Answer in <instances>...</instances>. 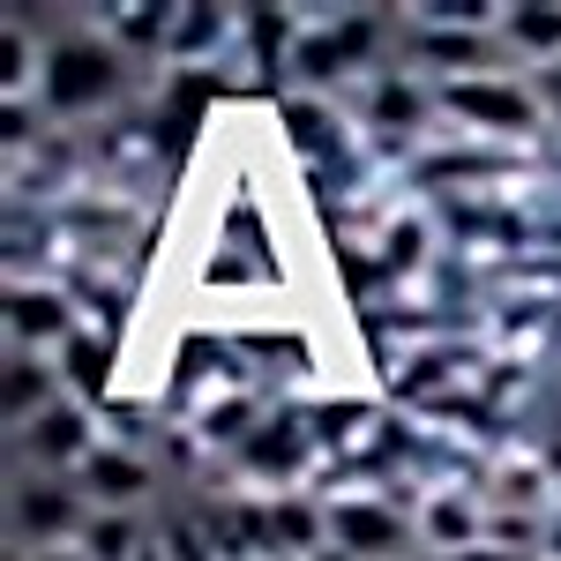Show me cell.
Listing matches in <instances>:
<instances>
[{
    "label": "cell",
    "instance_id": "cell-17",
    "mask_svg": "<svg viewBox=\"0 0 561 561\" xmlns=\"http://www.w3.org/2000/svg\"><path fill=\"white\" fill-rule=\"evenodd\" d=\"M285 121H293V142H300V150H337V113H322V105H293Z\"/></svg>",
    "mask_w": 561,
    "mask_h": 561
},
{
    "label": "cell",
    "instance_id": "cell-21",
    "mask_svg": "<svg viewBox=\"0 0 561 561\" xmlns=\"http://www.w3.org/2000/svg\"><path fill=\"white\" fill-rule=\"evenodd\" d=\"M449 561H510V554H479V547H472V554H449Z\"/></svg>",
    "mask_w": 561,
    "mask_h": 561
},
{
    "label": "cell",
    "instance_id": "cell-14",
    "mask_svg": "<svg viewBox=\"0 0 561 561\" xmlns=\"http://www.w3.org/2000/svg\"><path fill=\"white\" fill-rule=\"evenodd\" d=\"M225 38V15L217 8H173V23H165V45L173 53H210Z\"/></svg>",
    "mask_w": 561,
    "mask_h": 561
},
{
    "label": "cell",
    "instance_id": "cell-25",
    "mask_svg": "<svg viewBox=\"0 0 561 561\" xmlns=\"http://www.w3.org/2000/svg\"><path fill=\"white\" fill-rule=\"evenodd\" d=\"M554 98H561V76H554Z\"/></svg>",
    "mask_w": 561,
    "mask_h": 561
},
{
    "label": "cell",
    "instance_id": "cell-19",
    "mask_svg": "<svg viewBox=\"0 0 561 561\" xmlns=\"http://www.w3.org/2000/svg\"><path fill=\"white\" fill-rule=\"evenodd\" d=\"M248 457H255V465H293V457H300V434H293V427L262 434V442H255V449H248Z\"/></svg>",
    "mask_w": 561,
    "mask_h": 561
},
{
    "label": "cell",
    "instance_id": "cell-6",
    "mask_svg": "<svg viewBox=\"0 0 561 561\" xmlns=\"http://www.w3.org/2000/svg\"><path fill=\"white\" fill-rule=\"evenodd\" d=\"M0 412H8L15 427L53 412V367H45L38 352H15V359H8V375H0Z\"/></svg>",
    "mask_w": 561,
    "mask_h": 561
},
{
    "label": "cell",
    "instance_id": "cell-8",
    "mask_svg": "<svg viewBox=\"0 0 561 561\" xmlns=\"http://www.w3.org/2000/svg\"><path fill=\"white\" fill-rule=\"evenodd\" d=\"M83 486H90V502H105V517H121L135 494L150 486V472L135 465L128 449H98V457L83 465Z\"/></svg>",
    "mask_w": 561,
    "mask_h": 561
},
{
    "label": "cell",
    "instance_id": "cell-20",
    "mask_svg": "<svg viewBox=\"0 0 561 561\" xmlns=\"http://www.w3.org/2000/svg\"><path fill=\"white\" fill-rule=\"evenodd\" d=\"M0 60H8V68H0V83L15 90V83H23V31H15V23L0 31Z\"/></svg>",
    "mask_w": 561,
    "mask_h": 561
},
{
    "label": "cell",
    "instance_id": "cell-2",
    "mask_svg": "<svg viewBox=\"0 0 561 561\" xmlns=\"http://www.w3.org/2000/svg\"><path fill=\"white\" fill-rule=\"evenodd\" d=\"M442 105L457 113V121H472V128H539V98L517 83H494V76H457V83H442Z\"/></svg>",
    "mask_w": 561,
    "mask_h": 561
},
{
    "label": "cell",
    "instance_id": "cell-16",
    "mask_svg": "<svg viewBox=\"0 0 561 561\" xmlns=\"http://www.w3.org/2000/svg\"><path fill=\"white\" fill-rule=\"evenodd\" d=\"M420 53H427V60H449V68H479L486 38H479V31H420Z\"/></svg>",
    "mask_w": 561,
    "mask_h": 561
},
{
    "label": "cell",
    "instance_id": "cell-24",
    "mask_svg": "<svg viewBox=\"0 0 561 561\" xmlns=\"http://www.w3.org/2000/svg\"><path fill=\"white\" fill-rule=\"evenodd\" d=\"M53 561H90V554H53Z\"/></svg>",
    "mask_w": 561,
    "mask_h": 561
},
{
    "label": "cell",
    "instance_id": "cell-12",
    "mask_svg": "<svg viewBox=\"0 0 561 561\" xmlns=\"http://www.w3.org/2000/svg\"><path fill=\"white\" fill-rule=\"evenodd\" d=\"M502 31H510V45H524V53H561V8H547V0L510 8Z\"/></svg>",
    "mask_w": 561,
    "mask_h": 561
},
{
    "label": "cell",
    "instance_id": "cell-7",
    "mask_svg": "<svg viewBox=\"0 0 561 561\" xmlns=\"http://www.w3.org/2000/svg\"><path fill=\"white\" fill-rule=\"evenodd\" d=\"M31 449H38L45 465H90L98 449H90V420H83V404H53L45 420H31Z\"/></svg>",
    "mask_w": 561,
    "mask_h": 561
},
{
    "label": "cell",
    "instance_id": "cell-15",
    "mask_svg": "<svg viewBox=\"0 0 561 561\" xmlns=\"http://www.w3.org/2000/svg\"><path fill=\"white\" fill-rule=\"evenodd\" d=\"M83 554H90V561H135V554H142V539H135L128 517H90Z\"/></svg>",
    "mask_w": 561,
    "mask_h": 561
},
{
    "label": "cell",
    "instance_id": "cell-3",
    "mask_svg": "<svg viewBox=\"0 0 561 561\" xmlns=\"http://www.w3.org/2000/svg\"><path fill=\"white\" fill-rule=\"evenodd\" d=\"M367 45H375V23H367V15H345V23H330V31H300V38H293V68H300L307 83H337L345 68L367 60Z\"/></svg>",
    "mask_w": 561,
    "mask_h": 561
},
{
    "label": "cell",
    "instance_id": "cell-23",
    "mask_svg": "<svg viewBox=\"0 0 561 561\" xmlns=\"http://www.w3.org/2000/svg\"><path fill=\"white\" fill-rule=\"evenodd\" d=\"M547 554H554V561H561V524H554V531H547Z\"/></svg>",
    "mask_w": 561,
    "mask_h": 561
},
{
    "label": "cell",
    "instance_id": "cell-11",
    "mask_svg": "<svg viewBox=\"0 0 561 561\" xmlns=\"http://www.w3.org/2000/svg\"><path fill=\"white\" fill-rule=\"evenodd\" d=\"M262 524H270V554H300V547H314L330 531V517H314L307 502H270Z\"/></svg>",
    "mask_w": 561,
    "mask_h": 561
},
{
    "label": "cell",
    "instance_id": "cell-13",
    "mask_svg": "<svg viewBox=\"0 0 561 561\" xmlns=\"http://www.w3.org/2000/svg\"><path fill=\"white\" fill-rule=\"evenodd\" d=\"M427 539H434V547H449V554H472V547H479L472 502H427Z\"/></svg>",
    "mask_w": 561,
    "mask_h": 561
},
{
    "label": "cell",
    "instance_id": "cell-1",
    "mask_svg": "<svg viewBox=\"0 0 561 561\" xmlns=\"http://www.w3.org/2000/svg\"><path fill=\"white\" fill-rule=\"evenodd\" d=\"M113 83H121V68L98 38H60L45 53V98L60 113H90L98 98H113Z\"/></svg>",
    "mask_w": 561,
    "mask_h": 561
},
{
    "label": "cell",
    "instance_id": "cell-4",
    "mask_svg": "<svg viewBox=\"0 0 561 561\" xmlns=\"http://www.w3.org/2000/svg\"><path fill=\"white\" fill-rule=\"evenodd\" d=\"M330 531H337V547L359 561H382L404 547V524L389 517L382 502H330Z\"/></svg>",
    "mask_w": 561,
    "mask_h": 561
},
{
    "label": "cell",
    "instance_id": "cell-22",
    "mask_svg": "<svg viewBox=\"0 0 561 561\" xmlns=\"http://www.w3.org/2000/svg\"><path fill=\"white\" fill-rule=\"evenodd\" d=\"M135 561H173V554H165V547H142V554H135Z\"/></svg>",
    "mask_w": 561,
    "mask_h": 561
},
{
    "label": "cell",
    "instance_id": "cell-5",
    "mask_svg": "<svg viewBox=\"0 0 561 561\" xmlns=\"http://www.w3.org/2000/svg\"><path fill=\"white\" fill-rule=\"evenodd\" d=\"M8 337L15 345H68L76 337V322H68V307H60V293H8Z\"/></svg>",
    "mask_w": 561,
    "mask_h": 561
},
{
    "label": "cell",
    "instance_id": "cell-10",
    "mask_svg": "<svg viewBox=\"0 0 561 561\" xmlns=\"http://www.w3.org/2000/svg\"><path fill=\"white\" fill-rule=\"evenodd\" d=\"M60 375H68V389H76V397H105V375H113V352L98 345V337H83V330H76V337H68V345H60Z\"/></svg>",
    "mask_w": 561,
    "mask_h": 561
},
{
    "label": "cell",
    "instance_id": "cell-9",
    "mask_svg": "<svg viewBox=\"0 0 561 561\" xmlns=\"http://www.w3.org/2000/svg\"><path fill=\"white\" fill-rule=\"evenodd\" d=\"M68 524H76V494H60V486H23V494H15V531L60 539Z\"/></svg>",
    "mask_w": 561,
    "mask_h": 561
},
{
    "label": "cell",
    "instance_id": "cell-18",
    "mask_svg": "<svg viewBox=\"0 0 561 561\" xmlns=\"http://www.w3.org/2000/svg\"><path fill=\"white\" fill-rule=\"evenodd\" d=\"M375 121L412 128V121H420V90H412V83H382V90H375Z\"/></svg>",
    "mask_w": 561,
    "mask_h": 561
}]
</instances>
